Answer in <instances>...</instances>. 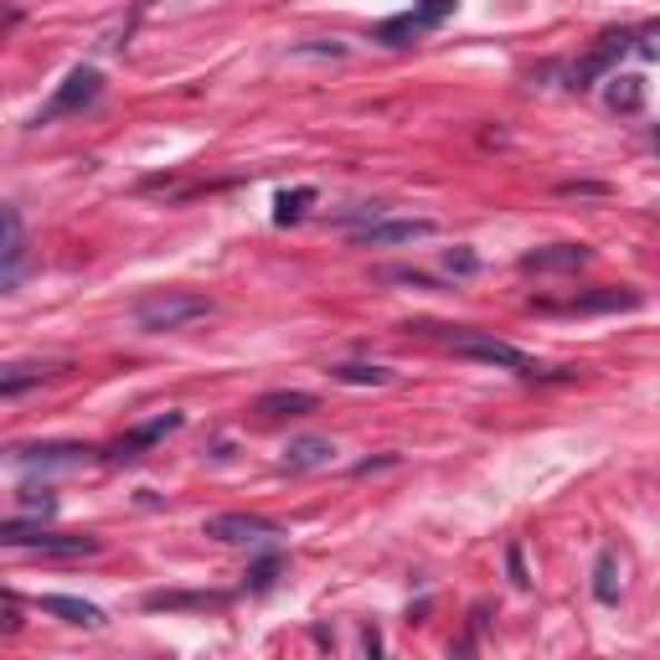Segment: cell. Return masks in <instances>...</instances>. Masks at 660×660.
<instances>
[{
    "mask_svg": "<svg viewBox=\"0 0 660 660\" xmlns=\"http://www.w3.org/2000/svg\"><path fill=\"white\" fill-rule=\"evenodd\" d=\"M558 191H562V197H604V186H599V181H562Z\"/></svg>",
    "mask_w": 660,
    "mask_h": 660,
    "instance_id": "4316f807",
    "label": "cell"
},
{
    "mask_svg": "<svg viewBox=\"0 0 660 660\" xmlns=\"http://www.w3.org/2000/svg\"><path fill=\"white\" fill-rule=\"evenodd\" d=\"M99 450H88V444H16L11 460L16 464H42V470H78L88 464Z\"/></svg>",
    "mask_w": 660,
    "mask_h": 660,
    "instance_id": "30bf717a",
    "label": "cell"
},
{
    "mask_svg": "<svg viewBox=\"0 0 660 660\" xmlns=\"http://www.w3.org/2000/svg\"><path fill=\"white\" fill-rule=\"evenodd\" d=\"M0 542H6V548H37V552H47V558H88V552L104 548L99 536L42 532V526H31V521H21V516H6V521H0Z\"/></svg>",
    "mask_w": 660,
    "mask_h": 660,
    "instance_id": "3957f363",
    "label": "cell"
},
{
    "mask_svg": "<svg viewBox=\"0 0 660 660\" xmlns=\"http://www.w3.org/2000/svg\"><path fill=\"white\" fill-rule=\"evenodd\" d=\"M382 464H397V454H382V460H362V464H356V475H372V470H382Z\"/></svg>",
    "mask_w": 660,
    "mask_h": 660,
    "instance_id": "f1b7e54d",
    "label": "cell"
},
{
    "mask_svg": "<svg viewBox=\"0 0 660 660\" xmlns=\"http://www.w3.org/2000/svg\"><path fill=\"white\" fill-rule=\"evenodd\" d=\"M150 614H207V609H227V593H186V589H160L145 593Z\"/></svg>",
    "mask_w": 660,
    "mask_h": 660,
    "instance_id": "8fae6325",
    "label": "cell"
},
{
    "mask_svg": "<svg viewBox=\"0 0 660 660\" xmlns=\"http://www.w3.org/2000/svg\"><path fill=\"white\" fill-rule=\"evenodd\" d=\"M382 284H413V289H434V279L428 274H418V268H377Z\"/></svg>",
    "mask_w": 660,
    "mask_h": 660,
    "instance_id": "603a6c76",
    "label": "cell"
},
{
    "mask_svg": "<svg viewBox=\"0 0 660 660\" xmlns=\"http://www.w3.org/2000/svg\"><path fill=\"white\" fill-rule=\"evenodd\" d=\"M274 573H279V558L268 552V558H258L254 568L243 573V583H248V589H254V593H268V589H274Z\"/></svg>",
    "mask_w": 660,
    "mask_h": 660,
    "instance_id": "7402d4cb",
    "label": "cell"
},
{
    "mask_svg": "<svg viewBox=\"0 0 660 660\" xmlns=\"http://www.w3.org/2000/svg\"><path fill=\"white\" fill-rule=\"evenodd\" d=\"M454 11H460V0H418L413 11L387 16V21H382V27H377V42H387V47H413V37H423V31L444 27Z\"/></svg>",
    "mask_w": 660,
    "mask_h": 660,
    "instance_id": "5b68a950",
    "label": "cell"
},
{
    "mask_svg": "<svg viewBox=\"0 0 660 660\" xmlns=\"http://www.w3.org/2000/svg\"><path fill=\"white\" fill-rule=\"evenodd\" d=\"M604 99L614 114H640L646 109V78H640V72H614L604 88Z\"/></svg>",
    "mask_w": 660,
    "mask_h": 660,
    "instance_id": "2e32d148",
    "label": "cell"
},
{
    "mask_svg": "<svg viewBox=\"0 0 660 660\" xmlns=\"http://www.w3.org/2000/svg\"><path fill=\"white\" fill-rule=\"evenodd\" d=\"M37 609H42V614H57L62 624H83V630H99L104 624V609L88 604V599H72V593H42Z\"/></svg>",
    "mask_w": 660,
    "mask_h": 660,
    "instance_id": "5bb4252c",
    "label": "cell"
},
{
    "mask_svg": "<svg viewBox=\"0 0 660 660\" xmlns=\"http://www.w3.org/2000/svg\"><path fill=\"white\" fill-rule=\"evenodd\" d=\"M211 315V299L201 295H181V289H160V295H145L135 299L129 321L140 325L145 336H166V331H181L191 321H207Z\"/></svg>",
    "mask_w": 660,
    "mask_h": 660,
    "instance_id": "7a4b0ae2",
    "label": "cell"
},
{
    "mask_svg": "<svg viewBox=\"0 0 660 660\" xmlns=\"http://www.w3.org/2000/svg\"><path fill=\"white\" fill-rule=\"evenodd\" d=\"M444 268L460 274V279H470V274H480V258L470 254V248H450V254H444Z\"/></svg>",
    "mask_w": 660,
    "mask_h": 660,
    "instance_id": "d4e9b609",
    "label": "cell"
},
{
    "mask_svg": "<svg viewBox=\"0 0 660 660\" xmlns=\"http://www.w3.org/2000/svg\"><path fill=\"white\" fill-rule=\"evenodd\" d=\"M428 336H439L444 346H450L454 356H470V362H485V366H506V372H516V377H542L536 372V362L521 346H511V341H495V336H485V331H464V325H423Z\"/></svg>",
    "mask_w": 660,
    "mask_h": 660,
    "instance_id": "6da1fadb",
    "label": "cell"
},
{
    "mask_svg": "<svg viewBox=\"0 0 660 660\" xmlns=\"http://www.w3.org/2000/svg\"><path fill=\"white\" fill-rule=\"evenodd\" d=\"M289 57H346V47L331 42V47H289Z\"/></svg>",
    "mask_w": 660,
    "mask_h": 660,
    "instance_id": "83f0119b",
    "label": "cell"
},
{
    "mask_svg": "<svg viewBox=\"0 0 660 660\" xmlns=\"http://www.w3.org/2000/svg\"><path fill=\"white\" fill-rule=\"evenodd\" d=\"M201 532L211 542H268V536H279V521L258 516V511H227V516H211Z\"/></svg>",
    "mask_w": 660,
    "mask_h": 660,
    "instance_id": "ba28073f",
    "label": "cell"
},
{
    "mask_svg": "<svg viewBox=\"0 0 660 660\" xmlns=\"http://www.w3.org/2000/svg\"><path fill=\"white\" fill-rule=\"evenodd\" d=\"M418 238H434L428 217H372V223L356 227L362 248H387V243H418Z\"/></svg>",
    "mask_w": 660,
    "mask_h": 660,
    "instance_id": "52a82bcc",
    "label": "cell"
},
{
    "mask_svg": "<svg viewBox=\"0 0 660 660\" xmlns=\"http://www.w3.org/2000/svg\"><path fill=\"white\" fill-rule=\"evenodd\" d=\"M331 454H336V444H331V439H295V444L284 450V470L305 475V470H321V464H331Z\"/></svg>",
    "mask_w": 660,
    "mask_h": 660,
    "instance_id": "e0dca14e",
    "label": "cell"
},
{
    "mask_svg": "<svg viewBox=\"0 0 660 660\" xmlns=\"http://www.w3.org/2000/svg\"><path fill=\"white\" fill-rule=\"evenodd\" d=\"M506 573L516 589H532V578H526V562H521V548H506Z\"/></svg>",
    "mask_w": 660,
    "mask_h": 660,
    "instance_id": "484cf974",
    "label": "cell"
},
{
    "mask_svg": "<svg viewBox=\"0 0 660 660\" xmlns=\"http://www.w3.org/2000/svg\"><path fill=\"white\" fill-rule=\"evenodd\" d=\"M331 377L346 382V387H387V382H393V372H387V366H377V362H341V366H331Z\"/></svg>",
    "mask_w": 660,
    "mask_h": 660,
    "instance_id": "ac0fdd59",
    "label": "cell"
},
{
    "mask_svg": "<svg viewBox=\"0 0 660 660\" xmlns=\"http://www.w3.org/2000/svg\"><path fill=\"white\" fill-rule=\"evenodd\" d=\"M181 428V413H160V418H150V423H140V428H129L119 444H114V454L109 460H140V450H150L155 439H166V434H176Z\"/></svg>",
    "mask_w": 660,
    "mask_h": 660,
    "instance_id": "4fadbf2b",
    "label": "cell"
},
{
    "mask_svg": "<svg viewBox=\"0 0 660 660\" xmlns=\"http://www.w3.org/2000/svg\"><path fill=\"white\" fill-rule=\"evenodd\" d=\"M593 264L589 243H552V248H532L521 254V274H578Z\"/></svg>",
    "mask_w": 660,
    "mask_h": 660,
    "instance_id": "9c48e42d",
    "label": "cell"
},
{
    "mask_svg": "<svg viewBox=\"0 0 660 660\" xmlns=\"http://www.w3.org/2000/svg\"><path fill=\"white\" fill-rule=\"evenodd\" d=\"M52 372H57V362H16V366H6V372H0V393L16 397L21 387H31V382H42V377H52Z\"/></svg>",
    "mask_w": 660,
    "mask_h": 660,
    "instance_id": "ffe728a7",
    "label": "cell"
},
{
    "mask_svg": "<svg viewBox=\"0 0 660 660\" xmlns=\"http://www.w3.org/2000/svg\"><path fill=\"white\" fill-rule=\"evenodd\" d=\"M646 295L630 284H599L589 295L573 299H532V309H552V315H619V309H640Z\"/></svg>",
    "mask_w": 660,
    "mask_h": 660,
    "instance_id": "277c9868",
    "label": "cell"
},
{
    "mask_svg": "<svg viewBox=\"0 0 660 660\" xmlns=\"http://www.w3.org/2000/svg\"><path fill=\"white\" fill-rule=\"evenodd\" d=\"M309 201H315V186H295V191H279V197H274V223H279V227L299 223Z\"/></svg>",
    "mask_w": 660,
    "mask_h": 660,
    "instance_id": "44dd1931",
    "label": "cell"
},
{
    "mask_svg": "<svg viewBox=\"0 0 660 660\" xmlns=\"http://www.w3.org/2000/svg\"><path fill=\"white\" fill-rule=\"evenodd\" d=\"M27 268V233H21V211L6 207V248H0V289H16Z\"/></svg>",
    "mask_w": 660,
    "mask_h": 660,
    "instance_id": "7c38bea8",
    "label": "cell"
},
{
    "mask_svg": "<svg viewBox=\"0 0 660 660\" xmlns=\"http://www.w3.org/2000/svg\"><path fill=\"white\" fill-rule=\"evenodd\" d=\"M321 407V397L315 393H299V387H279V393H264L254 403V413H264V418H299V413H315Z\"/></svg>",
    "mask_w": 660,
    "mask_h": 660,
    "instance_id": "9a60e30c",
    "label": "cell"
},
{
    "mask_svg": "<svg viewBox=\"0 0 660 660\" xmlns=\"http://www.w3.org/2000/svg\"><path fill=\"white\" fill-rule=\"evenodd\" d=\"M21 506L52 516V511H57V491H47V485H27V491H21Z\"/></svg>",
    "mask_w": 660,
    "mask_h": 660,
    "instance_id": "cb8c5ba5",
    "label": "cell"
},
{
    "mask_svg": "<svg viewBox=\"0 0 660 660\" xmlns=\"http://www.w3.org/2000/svg\"><path fill=\"white\" fill-rule=\"evenodd\" d=\"M650 145H656V150H660V125H656V129H650Z\"/></svg>",
    "mask_w": 660,
    "mask_h": 660,
    "instance_id": "f546056e",
    "label": "cell"
},
{
    "mask_svg": "<svg viewBox=\"0 0 660 660\" xmlns=\"http://www.w3.org/2000/svg\"><path fill=\"white\" fill-rule=\"evenodd\" d=\"M619 593H624V583H619V558L614 552H599V558H593V599H599V604H619Z\"/></svg>",
    "mask_w": 660,
    "mask_h": 660,
    "instance_id": "d6986e66",
    "label": "cell"
},
{
    "mask_svg": "<svg viewBox=\"0 0 660 660\" xmlns=\"http://www.w3.org/2000/svg\"><path fill=\"white\" fill-rule=\"evenodd\" d=\"M104 93V72L99 68H72L62 83H57L52 104H47L42 114H37V125H52V119H62V114H83L93 109Z\"/></svg>",
    "mask_w": 660,
    "mask_h": 660,
    "instance_id": "8992f818",
    "label": "cell"
}]
</instances>
